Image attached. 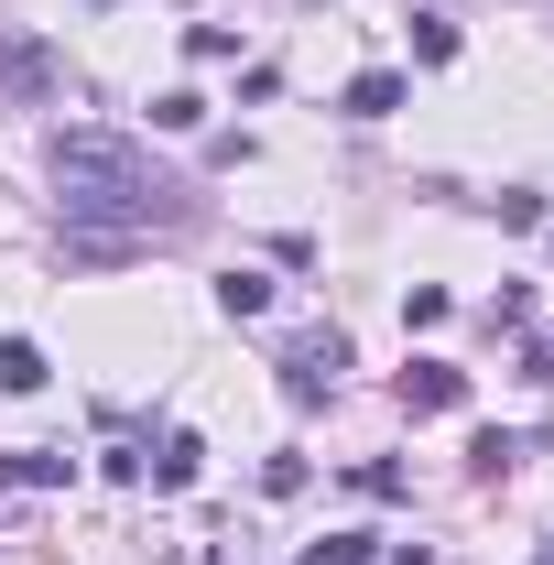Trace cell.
Wrapping results in <instances>:
<instances>
[{"mask_svg":"<svg viewBox=\"0 0 554 565\" xmlns=\"http://www.w3.org/2000/svg\"><path fill=\"white\" fill-rule=\"evenodd\" d=\"M196 468H207V446H196V435H163V446L141 457V479H152V490H196Z\"/></svg>","mask_w":554,"mask_h":565,"instance_id":"8992f818","label":"cell"},{"mask_svg":"<svg viewBox=\"0 0 554 565\" xmlns=\"http://www.w3.org/2000/svg\"><path fill=\"white\" fill-rule=\"evenodd\" d=\"M0 98H22V109L66 98V55H55L44 33H0Z\"/></svg>","mask_w":554,"mask_h":565,"instance_id":"7a4b0ae2","label":"cell"},{"mask_svg":"<svg viewBox=\"0 0 554 565\" xmlns=\"http://www.w3.org/2000/svg\"><path fill=\"white\" fill-rule=\"evenodd\" d=\"M457 403H468V370H446V359L403 370V414H457Z\"/></svg>","mask_w":554,"mask_h":565,"instance_id":"277c9868","label":"cell"},{"mask_svg":"<svg viewBox=\"0 0 554 565\" xmlns=\"http://www.w3.org/2000/svg\"><path fill=\"white\" fill-rule=\"evenodd\" d=\"M381 533H327V544H305V565H370Z\"/></svg>","mask_w":554,"mask_h":565,"instance_id":"8fae6325","label":"cell"},{"mask_svg":"<svg viewBox=\"0 0 554 565\" xmlns=\"http://www.w3.org/2000/svg\"><path fill=\"white\" fill-rule=\"evenodd\" d=\"M533 565H554V544H544V555H533Z\"/></svg>","mask_w":554,"mask_h":565,"instance_id":"5bb4252c","label":"cell"},{"mask_svg":"<svg viewBox=\"0 0 554 565\" xmlns=\"http://www.w3.org/2000/svg\"><path fill=\"white\" fill-rule=\"evenodd\" d=\"M0 479H11V490H66L76 457H55V446H22V457H0Z\"/></svg>","mask_w":554,"mask_h":565,"instance_id":"52a82bcc","label":"cell"},{"mask_svg":"<svg viewBox=\"0 0 554 565\" xmlns=\"http://www.w3.org/2000/svg\"><path fill=\"white\" fill-rule=\"evenodd\" d=\"M196 120H207L196 87H163V98H152V131H196Z\"/></svg>","mask_w":554,"mask_h":565,"instance_id":"30bf717a","label":"cell"},{"mask_svg":"<svg viewBox=\"0 0 554 565\" xmlns=\"http://www.w3.org/2000/svg\"><path fill=\"white\" fill-rule=\"evenodd\" d=\"M0 392H44V349L33 338H0Z\"/></svg>","mask_w":554,"mask_h":565,"instance_id":"9c48e42d","label":"cell"},{"mask_svg":"<svg viewBox=\"0 0 554 565\" xmlns=\"http://www.w3.org/2000/svg\"><path fill=\"white\" fill-rule=\"evenodd\" d=\"M217 316H273V273H217Z\"/></svg>","mask_w":554,"mask_h":565,"instance_id":"ba28073f","label":"cell"},{"mask_svg":"<svg viewBox=\"0 0 554 565\" xmlns=\"http://www.w3.org/2000/svg\"><path fill=\"white\" fill-rule=\"evenodd\" d=\"M446 55H457V22L424 11V22H414V66H446Z\"/></svg>","mask_w":554,"mask_h":565,"instance_id":"4fadbf2b","label":"cell"},{"mask_svg":"<svg viewBox=\"0 0 554 565\" xmlns=\"http://www.w3.org/2000/svg\"><path fill=\"white\" fill-rule=\"evenodd\" d=\"M338 370H348V338H338V327H316V338H294V349H283V392H294V403H327V392H338Z\"/></svg>","mask_w":554,"mask_h":565,"instance_id":"3957f363","label":"cell"},{"mask_svg":"<svg viewBox=\"0 0 554 565\" xmlns=\"http://www.w3.org/2000/svg\"><path fill=\"white\" fill-rule=\"evenodd\" d=\"M185 55H196V66H217V55H239V33H228V22H185Z\"/></svg>","mask_w":554,"mask_h":565,"instance_id":"7c38bea8","label":"cell"},{"mask_svg":"<svg viewBox=\"0 0 554 565\" xmlns=\"http://www.w3.org/2000/svg\"><path fill=\"white\" fill-rule=\"evenodd\" d=\"M403 98H414V87H403V76H392V66H359V76H348V87H338V109H348V120H392Z\"/></svg>","mask_w":554,"mask_h":565,"instance_id":"5b68a950","label":"cell"},{"mask_svg":"<svg viewBox=\"0 0 554 565\" xmlns=\"http://www.w3.org/2000/svg\"><path fill=\"white\" fill-rule=\"evenodd\" d=\"M44 174H55L66 228H174L185 217V185H163L152 152L120 141V131H55Z\"/></svg>","mask_w":554,"mask_h":565,"instance_id":"6da1fadb","label":"cell"}]
</instances>
